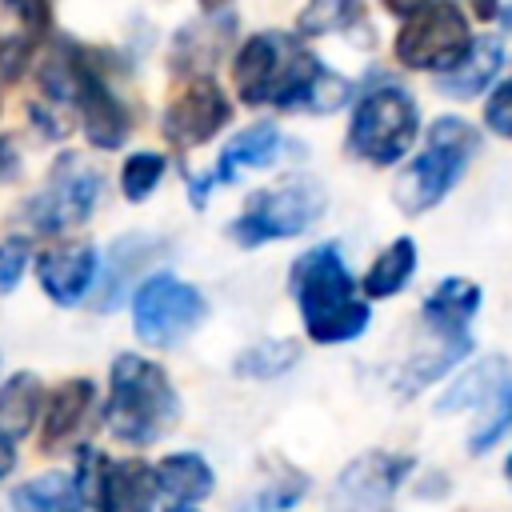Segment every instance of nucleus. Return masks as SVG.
Here are the masks:
<instances>
[{
    "label": "nucleus",
    "mask_w": 512,
    "mask_h": 512,
    "mask_svg": "<svg viewBox=\"0 0 512 512\" xmlns=\"http://www.w3.org/2000/svg\"><path fill=\"white\" fill-rule=\"evenodd\" d=\"M492 8H496V0H476V12L480 16H492Z\"/></svg>",
    "instance_id": "36"
},
{
    "label": "nucleus",
    "mask_w": 512,
    "mask_h": 512,
    "mask_svg": "<svg viewBox=\"0 0 512 512\" xmlns=\"http://www.w3.org/2000/svg\"><path fill=\"white\" fill-rule=\"evenodd\" d=\"M344 100H348V80H340V76H332V72H320L304 104H308L312 112H332V108H340Z\"/></svg>",
    "instance_id": "30"
},
{
    "label": "nucleus",
    "mask_w": 512,
    "mask_h": 512,
    "mask_svg": "<svg viewBox=\"0 0 512 512\" xmlns=\"http://www.w3.org/2000/svg\"><path fill=\"white\" fill-rule=\"evenodd\" d=\"M40 408H44V384L32 372H16V376L4 380V388H0V428L8 436H24Z\"/></svg>",
    "instance_id": "23"
},
{
    "label": "nucleus",
    "mask_w": 512,
    "mask_h": 512,
    "mask_svg": "<svg viewBox=\"0 0 512 512\" xmlns=\"http://www.w3.org/2000/svg\"><path fill=\"white\" fill-rule=\"evenodd\" d=\"M228 36H232V20H224V16H204V20L188 24L172 44V68L188 72V76H200L204 68L216 64Z\"/></svg>",
    "instance_id": "18"
},
{
    "label": "nucleus",
    "mask_w": 512,
    "mask_h": 512,
    "mask_svg": "<svg viewBox=\"0 0 512 512\" xmlns=\"http://www.w3.org/2000/svg\"><path fill=\"white\" fill-rule=\"evenodd\" d=\"M504 60V48L496 36H484V40H472V48L464 52L460 64H452L444 76H440V92L444 96H456V100H468V96H480V88H488V80L496 76Z\"/></svg>",
    "instance_id": "19"
},
{
    "label": "nucleus",
    "mask_w": 512,
    "mask_h": 512,
    "mask_svg": "<svg viewBox=\"0 0 512 512\" xmlns=\"http://www.w3.org/2000/svg\"><path fill=\"white\" fill-rule=\"evenodd\" d=\"M480 312V288L464 276H448L440 280L428 300H424V316L436 332H452V336H464L468 332V320Z\"/></svg>",
    "instance_id": "17"
},
{
    "label": "nucleus",
    "mask_w": 512,
    "mask_h": 512,
    "mask_svg": "<svg viewBox=\"0 0 512 512\" xmlns=\"http://www.w3.org/2000/svg\"><path fill=\"white\" fill-rule=\"evenodd\" d=\"M296 356H300V348H296L292 340H284V336L256 340V344H248V348L236 356V372H240V376H260V380H268V376L288 372V368L296 364Z\"/></svg>",
    "instance_id": "26"
},
{
    "label": "nucleus",
    "mask_w": 512,
    "mask_h": 512,
    "mask_svg": "<svg viewBox=\"0 0 512 512\" xmlns=\"http://www.w3.org/2000/svg\"><path fill=\"white\" fill-rule=\"evenodd\" d=\"M92 400H96L92 380H64L60 388H52L48 400H44V436H40V448L44 452L64 448L84 428V420L92 412Z\"/></svg>",
    "instance_id": "15"
},
{
    "label": "nucleus",
    "mask_w": 512,
    "mask_h": 512,
    "mask_svg": "<svg viewBox=\"0 0 512 512\" xmlns=\"http://www.w3.org/2000/svg\"><path fill=\"white\" fill-rule=\"evenodd\" d=\"M168 512H196V508H192V504H172Z\"/></svg>",
    "instance_id": "37"
},
{
    "label": "nucleus",
    "mask_w": 512,
    "mask_h": 512,
    "mask_svg": "<svg viewBox=\"0 0 512 512\" xmlns=\"http://www.w3.org/2000/svg\"><path fill=\"white\" fill-rule=\"evenodd\" d=\"M156 484L176 504H192V500H204L212 492V468L196 452H176V456H164L160 460Z\"/></svg>",
    "instance_id": "22"
},
{
    "label": "nucleus",
    "mask_w": 512,
    "mask_h": 512,
    "mask_svg": "<svg viewBox=\"0 0 512 512\" xmlns=\"http://www.w3.org/2000/svg\"><path fill=\"white\" fill-rule=\"evenodd\" d=\"M476 144L480 140H476L472 124H464L456 116L436 120L432 132H428V148L404 168V176L392 188L400 212L416 216V212H428L432 204H440L452 192V184L460 180V172L468 168Z\"/></svg>",
    "instance_id": "4"
},
{
    "label": "nucleus",
    "mask_w": 512,
    "mask_h": 512,
    "mask_svg": "<svg viewBox=\"0 0 512 512\" xmlns=\"http://www.w3.org/2000/svg\"><path fill=\"white\" fill-rule=\"evenodd\" d=\"M16 12H20V24L28 28V32H44L48 28V0H8Z\"/></svg>",
    "instance_id": "33"
},
{
    "label": "nucleus",
    "mask_w": 512,
    "mask_h": 512,
    "mask_svg": "<svg viewBox=\"0 0 512 512\" xmlns=\"http://www.w3.org/2000/svg\"><path fill=\"white\" fill-rule=\"evenodd\" d=\"M80 460L84 464L76 472V484L100 512H152L160 492L156 468H148L144 460H104L92 448Z\"/></svg>",
    "instance_id": "9"
},
{
    "label": "nucleus",
    "mask_w": 512,
    "mask_h": 512,
    "mask_svg": "<svg viewBox=\"0 0 512 512\" xmlns=\"http://www.w3.org/2000/svg\"><path fill=\"white\" fill-rule=\"evenodd\" d=\"M512 376V368H508V360L504 356H488V360H480L476 368H468L448 392H444V400L436 404V412H464V408H484L492 396H496V388L504 384Z\"/></svg>",
    "instance_id": "21"
},
{
    "label": "nucleus",
    "mask_w": 512,
    "mask_h": 512,
    "mask_svg": "<svg viewBox=\"0 0 512 512\" xmlns=\"http://www.w3.org/2000/svg\"><path fill=\"white\" fill-rule=\"evenodd\" d=\"M508 428H512V376H508V380L496 388V396L480 408L476 428H472V436H468V452H488Z\"/></svg>",
    "instance_id": "27"
},
{
    "label": "nucleus",
    "mask_w": 512,
    "mask_h": 512,
    "mask_svg": "<svg viewBox=\"0 0 512 512\" xmlns=\"http://www.w3.org/2000/svg\"><path fill=\"white\" fill-rule=\"evenodd\" d=\"M12 508L16 512H84V492L72 476L44 472V476L24 480L12 492Z\"/></svg>",
    "instance_id": "20"
},
{
    "label": "nucleus",
    "mask_w": 512,
    "mask_h": 512,
    "mask_svg": "<svg viewBox=\"0 0 512 512\" xmlns=\"http://www.w3.org/2000/svg\"><path fill=\"white\" fill-rule=\"evenodd\" d=\"M280 152H284L280 128L268 124V120H264V124H252V128L236 132V136L224 144L212 180H216V184H232V180H240L244 168H264V164H272Z\"/></svg>",
    "instance_id": "16"
},
{
    "label": "nucleus",
    "mask_w": 512,
    "mask_h": 512,
    "mask_svg": "<svg viewBox=\"0 0 512 512\" xmlns=\"http://www.w3.org/2000/svg\"><path fill=\"white\" fill-rule=\"evenodd\" d=\"M416 132H420L416 100L396 84H376L352 108L348 148L368 164L384 168V164H396L416 144Z\"/></svg>",
    "instance_id": "5"
},
{
    "label": "nucleus",
    "mask_w": 512,
    "mask_h": 512,
    "mask_svg": "<svg viewBox=\"0 0 512 512\" xmlns=\"http://www.w3.org/2000/svg\"><path fill=\"white\" fill-rule=\"evenodd\" d=\"M484 124H488L496 136H508V140H512V76L488 96V104H484Z\"/></svg>",
    "instance_id": "31"
},
{
    "label": "nucleus",
    "mask_w": 512,
    "mask_h": 512,
    "mask_svg": "<svg viewBox=\"0 0 512 512\" xmlns=\"http://www.w3.org/2000/svg\"><path fill=\"white\" fill-rule=\"evenodd\" d=\"M96 196H100V172L68 152L56 160L44 192L28 204V220L40 232H68L92 216Z\"/></svg>",
    "instance_id": "10"
},
{
    "label": "nucleus",
    "mask_w": 512,
    "mask_h": 512,
    "mask_svg": "<svg viewBox=\"0 0 512 512\" xmlns=\"http://www.w3.org/2000/svg\"><path fill=\"white\" fill-rule=\"evenodd\" d=\"M160 176H164V156L160 152H132L120 168V188H124L128 200H148L156 192Z\"/></svg>",
    "instance_id": "28"
},
{
    "label": "nucleus",
    "mask_w": 512,
    "mask_h": 512,
    "mask_svg": "<svg viewBox=\"0 0 512 512\" xmlns=\"http://www.w3.org/2000/svg\"><path fill=\"white\" fill-rule=\"evenodd\" d=\"M12 468H16V436H8V432L0 428V480H4Z\"/></svg>",
    "instance_id": "34"
},
{
    "label": "nucleus",
    "mask_w": 512,
    "mask_h": 512,
    "mask_svg": "<svg viewBox=\"0 0 512 512\" xmlns=\"http://www.w3.org/2000/svg\"><path fill=\"white\" fill-rule=\"evenodd\" d=\"M176 412L180 404L160 364L136 352L116 356L108 376V428L116 440L144 448L176 424Z\"/></svg>",
    "instance_id": "3"
},
{
    "label": "nucleus",
    "mask_w": 512,
    "mask_h": 512,
    "mask_svg": "<svg viewBox=\"0 0 512 512\" xmlns=\"http://www.w3.org/2000/svg\"><path fill=\"white\" fill-rule=\"evenodd\" d=\"M40 288L56 304H76L96 284V248L92 244H56L36 260Z\"/></svg>",
    "instance_id": "13"
},
{
    "label": "nucleus",
    "mask_w": 512,
    "mask_h": 512,
    "mask_svg": "<svg viewBox=\"0 0 512 512\" xmlns=\"http://www.w3.org/2000/svg\"><path fill=\"white\" fill-rule=\"evenodd\" d=\"M320 60L292 36L284 32H260L252 36L232 64V80L244 104H276V108H292L304 104L316 76H320Z\"/></svg>",
    "instance_id": "2"
},
{
    "label": "nucleus",
    "mask_w": 512,
    "mask_h": 512,
    "mask_svg": "<svg viewBox=\"0 0 512 512\" xmlns=\"http://www.w3.org/2000/svg\"><path fill=\"white\" fill-rule=\"evenodd\" d=\"M228 116H232V104H228L224 88L212 76H188L172 92V100H168V108L160 116V128H164V136L172 144L196 148V144L212 140L228 124Z\"/></svg>",
    "instance_id": "11"
},
{
    "label": "nucleus",
    "mask_w": 512,
    "mask_h": 512,
    "mask_svg": "<svg viewBox=\"0 0 512 512\" xmlns=\"http://www.w3.org/2000/svg\"><path fill=\"white\" fill-rule=\"evenodd\" d=\"M200 4H204V8H220L224 0H200Z\"/></svg>",
    "instance_id": "38"
},
{
    "label": "nucleus",
    "mask_w": 512,
    "mask_h": 512,
    "mask_svg": "<svg viewBox=\"0 0 512 512\" xmlns=\"http://www.w3.org/2000/svg\"><path fill=\"white\" fill-rule=\"evenodd\" d=\"M204 316H208V304H204L200 288H192L188 280H180L172 272L148 276L132 296V324L144 344H160V348L176 344Z\"/></svg>",
    "instance_id": "8"
},
{
    "label": "nucleus",
    "mask_w": 512,
    "mask_h": 512,
    "mask_svg": "<svg viewBox=\"0 0 512 512\" xmlns=\"http://www.w3.org/2000/svg\"><path fill=\"white\" fill-rule=\"evenodd\" d=\"M504 476H508V480H512V460H508V468H504Z\"/></svg>",
    "instance_id": "39"
},
{
    "label": "nucleus",
    "mask_w": 512,
    "mask_h": 512,
    "mask_svg": "<svg viewBox=\"0 0 512 512\" xmlns=\"http://www.w3.org/2000/svg\"><path fill=\"white\" fill-rule=\"evenodd\" d=\"M468 48H472V28L460 16V8L448 0H428L424 8H416L396 36V60L420 72H448L452 64L464 60Z\"/></svg>",
    "instance_id": "7"
},
{
    "label": "nucleus",
    "mask_w": 512,
    "mask_h": 512,
    "mask_svg": "<svg viewBox=\"0 0 512 512\" xmlns=\"http://www.w3.org/2000/svg\"><path fill=\"white\" fill-rule=\"evenodd\" d=\"M364 32V4L360 0H308L300 12L304 36H328V32Z\"/></svg>",
    "instance_id": "25"
},
{
    "label": "nucleus",
    "mask_w": 512,
    "mask_h": 512,
    "mask_svg": "<svg viewBox=\"0 0 512 512\" xmlns=\"http://www.w3.org/2000/svg\"><path fill=\"white\" fill-rule=\"evenodd\" d=\"M412 272H416V240H408V236H396L376 260H372V268H368V276H364V292L368 296H396L408 280H412Z\"/></svg>",
    "instance_id": "24"
},
{
    "label": "nucleus",
    "mask_w": 512,
    "mask_h": 512,
    "mask_svg": "<svg viewBox=\"0 0 512 512\" xmlns=\"http://www.w3.org/2000/svg\"><path fill=\"white\" fill-rule=\"evenodd\" d=\"M24 264H28V240L12 236L0 244V292L16 288V280L24 276Z\"/></svg>",
    "instance_id": "32"
},
{
    "label": "nucleus",
    "mask_w": 512,
    "mask_h": 512,
    "mask_svg": "<svg viewBox=\"0 0 512 512\" xmlns=\"http://www.w3.org/2000/svg\"><path fill=\"white\" fill-rule=\"evenodd\" d=\"M412 460L408 456H388V452H372L360 456L344 476H340V504H352L356 512L368 504H380L404 476H408Z\"/></svg>",
    "instance_id": "14"
},
{
    "label": "nucleus",
    "mask_w": 512,
    "mask_h": 512,
    "mask_svg": "<svg viewBox=\"0 0 512 512\" xmlns=\"http://www.w3.org/2000/svg\"><path fill=\"white\" fill-rule=\"evenodd\" d=\"M320 212H324V188L308 176H292L284 184L260 188L248 200V208L232 224V240L252 248V244H264V240L296 236L312 220H320Z\"/></svg>",
    "instance_id": "6"
},
{
    "label": "nucleus",
    "mask_w": 512,
    "mask_h": 512,
    "mask_svg": "<svg viewBox=\"0 0 512 512\" xmlns=\"http://www.w3.org/2000/svg\"><path fill=\"white\" fill-rule=\"evenodd\" d=\"M300 488H304V480H296L292 488H288V484H272V488L248 496L236 512H280V508H292V504L300 500Z\"/></svg>",
    "instance_id": "29"
},
{
    "label": "nucleus",
    "mask_w": 512,
    "mask_h": 512,
    "mask_svg": "<svg viewBox=\"0 0 512 512\" xmlns=\"http://www.w3.org/2000/svg\"><path fill=\"white\" fill-rule=\"evenodd\" d=\"M288 292L300 304L304 328L316 344H344L368 328V304L356 296V280L336 244L308 248L292 264Z\"/></svg>",
    "instance_id": "1"
},
{
    "label": "nucleus",
    "mask_w": 512,
    "mask_h": 512,
    "mask_svg": "<svg viewBox=\"0 0 512 512\" xmlns=\"http://www.w3.org/2000/svg\"><path fill=\"white\" fill-rule=\"evenodd\" d=\"M76 108L84 120V136L96 148H120L132 120L128 108L120 104V96L112 92V84L104 80V72L96 68V60L88 52H80V84H76Z\"/></svg>",
    "instance_id": "12"
},
{
    "label": "nucleus",
    "mask_w": 512,
    "mask_h": 512,
    "mask_svg": "<svg viewBox=\"0 0 512 512\" xmlns=\"http://www.w3.org/2000/svg\"><path fill=\"white\" fill-rule=\"evenodd\" d=\"M380 4H384L388 12H396V16H412V12H416V8H424L428 0H380Z\"/></svg>",
    "instance_id": "35"
}]
</instances>
